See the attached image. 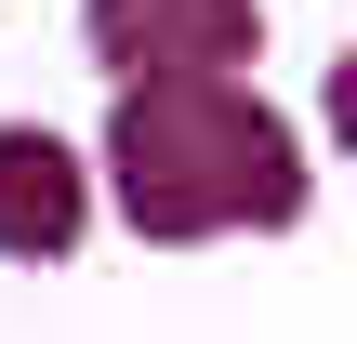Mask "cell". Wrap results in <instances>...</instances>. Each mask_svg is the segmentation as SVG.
<instances>
[{
	"instance_id": "7a4b0ae2",
	"label": "cell",
	"mask_w": 357,
	"mask_h": 344,
	"mask_svg": "<svg viewBox=\"0 0 357 344\" xmlns=\"http://www.w3.org/2000/svg\"><path fill=\"white\" fill-rule=\"evenodd\" d=\"M93 40L106 66H146V80H199L252 40V0H93Z\"/></svg>"
},
{
	"instance_id": "6da1fadb",
	"label": "cell",
	"mask_w": 357,
	"mask_h": 344,
	"mask_svg": "<svg viewBox=\"0 0 357 344\" xmlns=\"http://www.w3.org/2000/svg\"><path fill=\"white\" fill-rule=\"evenodd\" d=\"M119 199L159 239H199L225 212H291V133L225 80H146L119 106Z\"/></svg>"
},
{
	"instance_id": "3957f363",
	"label": "cell",
	"mask_w": 357,
	"mask_h": 344,
	"mask_svg": "<svg viewBox=\"0 0 357 344\" xmlns=\"http://www.w3.org/2000/svg\"><path fill=\"white\" fill-rule=\"evenodd\" d=\"M79 239V159L53 133H0V252H66Z\"/></svg>"
}]
</instances>
